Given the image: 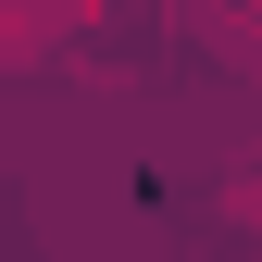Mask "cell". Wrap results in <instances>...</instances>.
<instances>
[{"mask_svg": "<svg viewBox=\"0 0 262 262\" xmlns=\"http://www.w3.org/2000/svg\"><path fill=\"white\" fill-rule=\"evenodd\" d=\"M38 50H50V25H38V13H0V62H38Z\"/></svg>", "mask_w": 262, "mask_h": 262, "instance_id": "1", "label": "cell"}]
</instances>
